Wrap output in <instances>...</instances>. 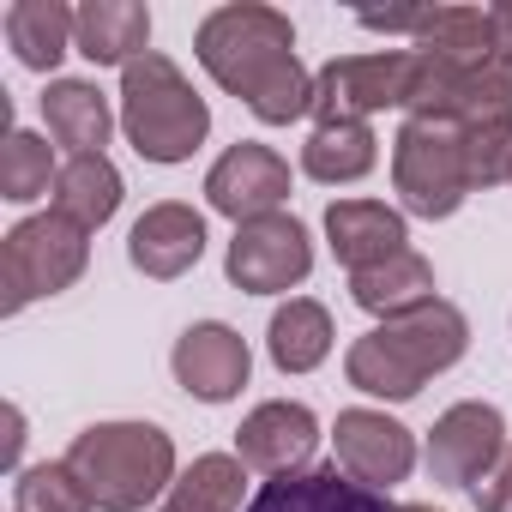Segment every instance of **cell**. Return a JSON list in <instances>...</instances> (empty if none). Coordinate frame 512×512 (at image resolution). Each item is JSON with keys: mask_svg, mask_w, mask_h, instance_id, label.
I'll use <instances>...</instances> for the list:
<instances>
[{"mask_svg": "<svg viewBox=\"0 0 512 512\" xmlns=\"http://www.w3.org/2000/svg\"><path fill=\"white\" fill-rule=\"evenodd\" d=\"M223 272L247 296H284V290H296L314 272V241H308V229L290 211L235 223V241L223 253Z\"/></svg>", "mask_w": 512, "mask_h": 512, "instance_id": "obj_9", "label": "cell"}, {"mask_svg": "<svg viewBox=\"0 0 512 512\" xmlns=\"http://www.w3.org/2000/svg\"><path fill=\"white\" fill-rule=\"evenodd\" d=\"M73 49L91 67H121L127 73L139 55H151V13L139 7V0H85Z\"/></svg>", "mask_w": 512, "mask_h": 512, "instance_id": "obj_18", "label": "cell"}, {"mask_svg": "<svg viewBox=\"0 0 512 512\" xmlns=\"http://www.w3.org/2000/svg\"><path fill=\"white\" fill-rule=\"evenodd\" d=\"M241 494H247V464L229 452H205L175 476V488L157 512H247Z\"/></svg>", "mask_w": 512, "mask_h": 512, "instance_id": "obj_25", "label": "cell"}, {"mask_svg": "<svg viewBox=\"0 0 512 512\" xmlns=\"http://www.w3.org/2000/svg\"><path fill=\"white\" fill-rule=\"evenodd\" d=\"M247 512H404V506L386 500V488H368L332 464V470H296V476L260 482Z\"/></svg>", "mask_w": 512, "mask_h": 512, "instance_id": "obj_16", "label": "cell"}, {"mask_svg": "<svg viewBox=\"0 0 512 512\" xmlns=\"http://www.w3.org/2000/svg\"><path fill=\"white\" fill-rule=\"evenodd\" d=\"M169 368H175V380H181L187 398H199V404H229V398L247 386L253 356H247V338H241L235 326L199 320V326H187V332L175 338Z\"/></svg>", "mask_w": 512, "mask_h": 512, "instance_id": "obj_12", "label": "cell"}, {"mask_svg": "<svg viewBox=\"0 0 512 512\" xmlns=\"http://www.w3.org/2000/svg\"><path fill=\"white\" fill-rule=\"evenodd\" d=\"M464 350H470V320L452 302L434 296L428 308H410L398 320H380L368 338H356L350 356H344V374H350L356 392L386 398V404H404L434 374H446Z\"/></svg>", "mask_w": 512, "mask_h": 512, "instance_id": "obj_2", "label": "cell"}, {"mask_svg": "<svg viewBox=\"0 0 512 512\" xmlns=\"http://www.w3.org/2000/svg\"><path fill=\"white\" fill-rule=\"evenodd\" d=\"M121 133L145 163H187L211 133V109L187 73L151 49L121 73Z\"/></svg>", "mask_w": 512, "mask_h": 512, "instance_id": "obj_4", "label": "cell"}, {"mask_svg": "<svg viewBox=\"0 0 512 512\" xmlns=\"http://www.w3.org/2000/svg\"><path fill=\"white\" fill-rule=\"evenodd\" d=\"M326 241L350 272H368V266H386L392 253L410 247V229H404V211H392L380 199H332L326 205Z\"/></svg>", "mask_w": 512, "mask_h": 512, "instance_id": "obj_17", "label": "cell"}, {"mask_svg": "<svg viewBox=\"0 0 512 512\" xmlns=\"http://www.w3.org/2000/svg\"><path fill=\"white\" fill-rule=\"evenodd\" d=\"M314 446H320V416L308 404H290V398H272L260 410H247V422L235 428V458L247 470H260V476L308 470Z\"/></svg>", "mask_w": 512, "mask_h": 512, "instance_id": "obj_14", "label": "cell"}, {"mask_svg": "<svg viewBox=\"0 0 512 512\" xmlns=\"http://www.w3.org/2000/svg\"><path fill=\"white\" fill-rule=\"evenodd\" d=\"M500 452H506V416L494 404H482V398L452 404L428 434V470L446 488H476L494 470Z\"/></svg>", "mask_w": 512, "mask_h": 512, "instance_id": "obj_10", "label": "cell"}, {"mask_svg": "<svg viewBox=\"0 0 512 512\" xmlns=\"http://www.w3.org/2000/svg\"><path fill=\"white\" fill-rule=\"evenodd\" d=\"M332 452H338V470L368 488H392L416 470V434L386 410H344L332 428Z\"/></svg>", "mask_w": 512, "mask_h": 512, "instance_id": "obj_13", "label": "cell"}, {"mask_svg": "<svg viewBox=\"0 0 512 512\" xmlns=\"http://www.w3.org/2000/svg\"><path fill=\"white\" fill-rule=\"evenodd\" d=\"M67 464L97 512H145L175 488V440L157 422H97L73 434Z\"/></svg>", "mask_w": 512, "mask_h": 512, "instance_id": "obj_3", "label": "cell"}, {"mask_svg": "<svg viewBox=\"0 0 512 512\" xmlns=\"http://www.w3.org/2000/svg\"><path fill=\"white\" fill-rule=\"evenodd\" d=\"M13 512H97L73 464H25L13 482Z\"/></svg>", "mask_w": 512, "mask_h": 512, "instance_id": "obj_28", "label": "cell"}, {"mask_svg": "<svg viewBox=\"0 0 512 512\" xmlns=\"http://www.w3.org/2000/svg\"><path fill=\"white\" fill-rule=\"evenodd\" d=\"M410 49L440 55V61H494L488 7H422V25H416Z\"/></svg>", "mask_w": 512, "mask_h": 512, "instance_id": "obj_26", "label": "cell"}, {"mask_svg": "<svg viewBox=\"0 0 512 512\" xmlns=\"http://www.w3.org/2000/svg\"><path fill=\"white\" fill-rule=\"evenodd\" d=\"M85 235L91 229H79L61 211H37V217L13 223L7 229V247H0V290H7V296H0V308L19 314L37 296L73 290L85 278V266H91V241Z\"/></svg>", "mask_w": 512, "mask_h": 512, "instance_id": "obj_5", "label": "cell"}, {"mask_svg": "<svg viewBox=\"0 0 512 512\" xmlns=\"http://www.w3.org/2000/svg\"><path fill=\"white\" fill-rule=\"evenodd\" d=\"M199 67L241 97L266 127H290L302 115H314V73L296 55V25L278 7L241 0V7H217L199 19L193 37Z\"/></svg>", "mask_w": 512, "mask_h": 512, "instance_id": "obj_1", "label": "cell"}, {"mask_svg": "<svg viewBox=\"0 0 512 512\" xmlns=\"http://www.w3.org/2000/svg\"><path fill=\"white\" fill-rule=\"evenodd\" d=\"M470 500H476V512H512V440H506V452L494 458V470L470 488Z\"/></svg>", "mask_w": 512, "mask_h": 512, "instance_id": "obj_30", "label": "cell"}, {"mask_svg": "<svg viewBox=\"0 0 512 512\" xmlns=\"http://www.w3.org/2000/svg\"><path fill=\"white\" fill-rule=\"evenodd\" d=\"M374 163H380V139L368 121H314V133L302 145V169L326 187L362 181Z\"/></svg>", "mask_w": 512, "mask_h": 512, "instance_id": "obj_22", "label": "cell"}, {"mask_svg": "<svg viewBox=\"0 0 512 512\" xmlns=\"http://www.w3.org/2000/svg\"><path fill=\"white\" fill-rule=\"evenodd\" d=\"M488 31H494V61H506V67H512V0L488 7Z\"/></svg>", "mask_w": 512, "mask_h": 512, "instance_id": "obj_31", "label": "cell"}, {"mask_svg": "<svg viewBox=\"0 0 512 512\" xmlns=\"http://www.w3.org/2000/svg\"><path fill=\"white\" fill-rule=\"evenodd\" d=\"M199 253H205V217H199L193 205H181V199H157V205L133 223V235H127L133 272H145V278H157V284L193 272Z\"/></svg>", "mask_w": 512, "mask_h": 512, "instance_id": "obj_15", "label": "cell"}, {"mask_svg": "<svg viewBox=\"0 0 512 512\" xmlns=\"http://www.w3.org/2000/svg\"><path fill=\"white\" fill-rule=\"evenodd\" d=\"M43 121L55 133V145H67L73 157H103L109 133H115V115H109V97L91 85V79H55L43 91Z\"/></svg>", "mask_w": 512, "mask_h": 512, "instance_id": "obj_19", "label": "cell"}, {"mask_svg": "<svg viewBox=\"0 0 512 512\" xmlns=\"http://www.w3.org/2000/svg\"><path fill=\"white\" fill-rule=\"evenodd\" d=\"M392 187L404 199V211L416 217H452L476 187H470V169H464V127H446V121H422V115H404L398 139H392Z\"/></svg>", "mask_w": 512, "mask_h": 512, "instance_id": "obj_6", "label": "cell"}, {"mask_svg": "<svg viewBox=\"0 0 512 512\" xmlns=\"http://www.w3.org/2000/svg\"><path fill=\"white\" fill-rule=\"evenodd\" d=\"M350 302L374 320H398L410 308H428L434 302V266L422 260L416 247L392 253L386 266H368V272H350Z\"/></svg>", "mask_w": 512, "mask_h": 512, "instance_id": "obj_20", "label": "cell"}, {"mask_svg": "<svg viewBox=\"0 0 512 512\" xmlns=\"http://www.w3.org/2000/svg\"><path fill=\"white\" fill-rule=\"evenodd\" d=\"M55 181H61V169H55L49 139H37V133H7V145H0V199L31 205V199H43Z\"/></svg>", "mask_w": 512, "mask_h": 512, "instance_id": "obj_27", "label": "cell"}, {"mask_svg": "<svg viewBox=\"0 0 512 512\" xmlns=\"http://www.w3.org/2000/svg\"><path fill=\"white\" fill-rule=\"evenodd\" d=\"M422 49L344 55L314 73V121H368L380 109H410L422 91Z\"/></svg>", "mask_w": 512, "mask_h": 512, "instance_id": "obj_7", "label": "cell"}, {"mask_svg": "<svg viewBox=\"0 0 512 512\" xmlns=\"http://www.w3.org/2000/svg\"><path fill=\"white\" fill-rule=\"evenodd\" d=\"M422 91L410 103V115L422 121H446V127H488V121H512V67L506 61H440L422 55Z\"/></svg>", "mask_w": 512, "mask_h": 512, "instance_id": "obj_8", "label": "cell"}, {"mask_svg": "<svg viewBox=\"0 0 512 512\" xmlns=\"http://www.w3.org/2000/svg\"><path fill=\"white\" fill-rule=\"evenodd\" d=\"M205 199H211V211H223V217H235V223L272 217V211L290 199V163H284L272 145L241 139V145H229V151L211 163Z\"/></svg>", "mask_w": 512, "mask_h": 512, "instance_id": "obj_11", "label": "cell"}, {"mask_svg": "<svg viewBox=\"0 0 512 512\" xmlns=\"http://www.w3.org/2000/svg\"><path fill=\"white\" fill-rule=\"evenodd\" d=\"M404 512H440V506H422V500H410V506H404Z\"/></svg>", "mask_w": 512, "mask_h": 512, "instance_id": "obj_33", "label": "cell"}, {"mask_svg": "<svg viewBox=\"0 0 512 512\" xmlns=\"http://www.w3.org/2000/svg\"><path fill=\"white\" fill-rule=\"evenodd\" d=\"M55 211L79 229H103L121 211V169L109 157H67L55 181Z\"/></svg>", "mask_w": 512, "mask_h": 512, "instance_id": "obj_24", "label": "cell"}, {"mask_svg": "<svg viewBox=\"0 0 512 512\" xmlns=\"http://www.w3.org/2000/svg\"><path fill=\"white\" fill-rule=\"evenodd\" d=\"M266 350L284 374H314L326 356H332V314L314 302V296H290L278 314H272V332H266Z\"/></svg>", "mask_w": 512, "mask_h": 512, "instance_id": "obj_23", "label": "cell"}, {"mask_svg": "<svg viewBox=\"0 0 512 512\" xmlns=\"http://www.w3.org/2000/svg\"><path fill=\"white\" fill-rule=\"evenodd\" d=\"M73 31H79V13H67L61 0H13L7 7V43L31 73H55L61 55L73 49Z\"/></svg>", "mask_w": 512, "mask_h": 512, "instance_id": "obj_21", "label": "cell"}, {"mask_svg": "<svg viewBox=\"0 0 512 512\" xmlns=\"http://www.w3.org/2000/svg\"><path fill=\"white\" fill-rule=\"evenodd\" d=\"M464 169H470V187H500V181H512V121L464 127Z\"/></svg>", "mask_w": 512, "mask_h": 512, "instance_id": "obj_29", "label": "cell"}, {"mask_svg": "<svg viewBox=\"0 0 512 512\" xmlns=\"http://www.w3.org/2000/svg\"><path fill=\"white\" fill-rule=\"evenodd\" d=\"M19 446H25V416L7 410V464H19Z\"/></svg>", "mask_w": 512, "mask_h": 512, "instance_id": "obj_32", "label": "cell"}]
</instances>
